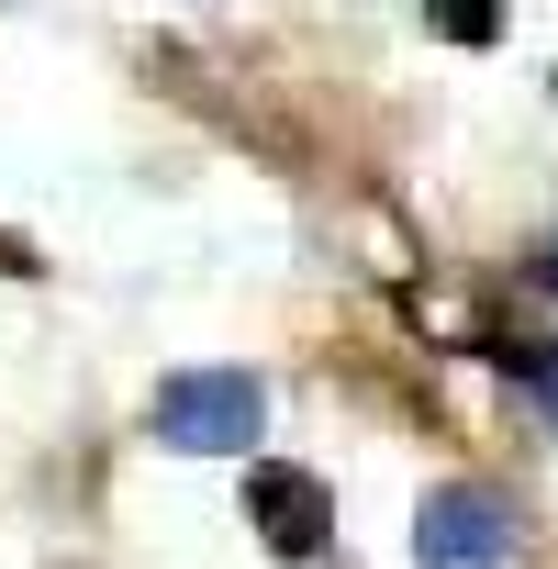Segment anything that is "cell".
Segmentation results:
<instances>
[{"label":"cell","mask_w":558,"mask_h":569,"mask_svg":"<svg viewBox=\"0 0 558 569\" xmlns=\"http://www.w3.org/2000/svg\"><path fill=\"white\" fill-rule=\"evenodd\" d=\"M246 525H257L279 558H313L325 525H336V491H325L313 469H291V458H257V469H246Z\"/></svg>","instance_id":"3957f363"},{"label":"cell","mask_w":558,"mask_h":569,"mask_svg":"<svg viewBox=\"0 0 558 569\" xmlns=\"http://www.w3.org/2000/svg\"><path fill=\"white\" fill-rule=\"evenodd\" d=\"M146 425H157V447H179V458H246V436L268 425V391H257L246 369H179V380H157Z\"/></svg>","instance_id":"6da1fadb"},{"label":"cell","mask_w":558,"mask_h":569,"mask_svg":"<svg viewBox=\"0 0 558 569\" xmlns=\"http://www.w3.org/2000/svg\"><path fill=\"white\" fill-rule=\"evenodd\" d=\"M425 34H436V46H469V57H480V46L502 34V0H425Z\"/></svg>","instance_id":"5b68a950"},{"label":"cell","mask_w":558,"mask_h":569,"mask_svg":"<svg viewBox=\"0 0 558 569\" xmlns=\"http://www.w3.org/2000/svg\"><path fill=\"white\" fill-rule=\"evenodd\" d=\"M480 358H502V369L525 380V402H536V425L558 436V336H547V347H480Z\"/></svg>","instance_id":"277c9868"},{"label":"cell","mask_w":558,"mask_h":569,"mask_svg":"<svg viewBox=\"0 0 558 569\" xmlns=\"http://www.w3.org/2000/svg\"><path fill=\"white\" fill-rule=\"evenodd\" d=\"M413 569H514V513H502V491H480V480L425 491V513H413Z\"/></svg>","instance_id":"7a4b0ae2"},{"label":"cell","mask_w":558,"mask_h":569,"mask_svg":"<svg viewBox=\"0 0 558 569\" xmlns=\"http://www.w3.org/2000/svg\"><path fill=\"white\" fill-rule=\"evenodd\" d=\"M0 268H12V279H23V268H46V257H34L23 234H0Z\"/></svg>","instance_id":"52a82bcc"},{"label":"cell","mask_w":558,"mask_h":569,"mask_svg":"<svg viewBox=\"0 0 558 569\" xmlns=\"http://www.w3.org/2000/svg\"><path fill=\"white\" fill-rule=\"evenodd\" d=\"M525 279H536V291H558V234H547V246L525 257Z\"/></svg>","instance_id":"8992f818"}]
</instances>
